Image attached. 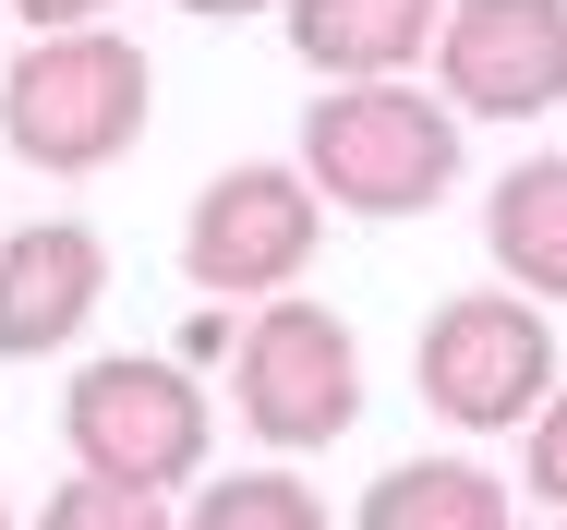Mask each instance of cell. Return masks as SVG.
<instances>
[{
    "label": "cell",
    "mask_w": 567,
    "mask_h": 530,
    "mask_svg": "<svg viewBox=\"0 0 567 530\" xmlns=\"http://www.w3.org/2000/svg\"><path fill=\"white\" fill-rule=\"evenodd\" d=\"M0 530H12V507H0Z\"/></svg>",
    "instance_id": "18"
},
{
    "label": "cell",
    "mask_w": 567,
    "mask_h": 530,
    "mask_svg": "<svg viewBox=\"0 0 567 530\" xmlns=\"http://www.w3.org/2000/svg\"><path fill=\"white\" fill-rule=\"evenodd\" d=\"M229 411L254 446L278 458H315L362 423V337H350L327 302H254L241 314V350H229Z\"/></svg>",
    "instance_id": "3"
},
{
    "label": "cell",
    "mask_w": 567,
    "mask_h": 530,
    "mask_svg": "<svg viewBox=\"0 0 567 530\" xmlns=\"http://www.w3.org/2000/svg\"><path fill=\"white\" fill-rule=\"evenodd\" d=\"M411 386L423 411L458 434H507L556 398V325L532 290H458L423 314V350H411Z\"/></svg>",
    "instance_id": "4"
},
{
    "label": "cell",
    "mask_w": 567,
    "mask_h": 530,
    "mask_svg": "<svg viewBox=\"0 0 567 530\" xmlns=\"http://www.w3.org/2000/svg\"><path fill=\"white\" fill-rule=\"evenodd\" d=\"M182 12H206V24H229V12H254V0H182Z\"/></svg>",
    "instance_id": "17"
},
{
    "label": "cell",
    "mask_w": 567,
    "mask_h": 530,
    "mask_svg": "<svg viewBox=\"0 0 567 530\" xmlns=\"http://www.w3.org/2000/svg\"><path fill=\"white\" fill-rule=\"evenodd\" d=\"M302 169L350 217H423V206L458 194V108L423 97L411 73L327 85V97L302 108Z\"/></svg>",
    "instance_id": "2"
},
{
    "label": "cell",
    "mask_w": 567,
    "mask_h": 530,
    "mask_svg": "<svg viewBox=\"0 0 567 530\" xmlns=\"http://www.w3.org/2000/svg\"><path fill=\"white\" fill-rule=\"evenodd\" d=\"M435 97L458 121H544V108H567V0H447Z\"/></svg>",
    "instance_id": "7"
},
{
    "label": "cell",
    "mask_w": 567,
    "mask_h": 530,
    "mask_svg": "<svg viewBox=\"0 0 567 530\" xmlns=\"http://www.w3.org/2000/svg\"><path fill=\"white\" fill-rule=\"evenodd\" d=\"M24 37H73V24H110V0H12Z\"/></svg>",
    "instance_id": "15"
},
{
    "label": "cell",
    "mask_w": 567,
    "mask_h": 530,
    "mask_svg": "<svg viewBox=\"0 0 567 530\" xmlns=\"http://www.w3.org/2000/svg\"><path fill=\"white\" fill-rule=\"evenodd\" d=\"M145 97H157V73H145V49H133L121 24L24 37L12 73H0V145H12L24 169H49V181H97V169L133 157Z\"/></svg>",
    "instance_id": "1"
},
{
    "label": "cell",
    "mask_w": 567,
    "mask_h": 530,
    "mask_svg": "<svg viewBox=\"0 0 567 530\" xmlns=\"http://www.w3.org/2000/svg\"><path fill=\"white\" fill-rule=\"evenodd\" d=\"M37 530H182L145 482H97V470H73L49 507H37Z\"/></svg>",
    "instance_id": "13"
},
{
    "label": "cell",
    "mask_w": 567,
    "mask_h": 530,
    "mask_svg": "<svg viewBox=\"0 0 567 530\" xmlns=\"http://www.w3.org/2000/svg\"><path fill=\"white\" fill-rule=\"evenodd\" d=\"M315 229H327V194H315L302 157H241L182 217V278L206 302H278L315 266Z\"/></svg>",
    "instance_id": "6"
},
{
    "label": "cell",
    "mask_w": 567,
    "mask_h": 530,
    "mask_svg": "<svg viewBox=\"0 0 567 530\" xmlns=\"http://www.w3.org/2000/svg\"><path fill=\"white\" fill-rule=\"evenodd\" d=\"M182 530H327V507H315V482H290V470H218Z\"/></svg>",
    "instance_id": "12"
},
{
    "label": "cell",
    "mask_w": 567,
    "mask_h": 530,
    "mask_svg": "<svg viewBox=\"0 0 567 530\" xmlns=\"http://www.w3.org/2000/svg\"><path fill=\"white\" fill-rule=\"evenodd\" d=\"M350 530H507V482L471 458H399Z\"/></svg>",
    "instance_id": "11"
},
{
    "label": "cell",
    "mask_w": 567,
    "mask_h": 530,
    "mask_svg": "<svg viewBox=\"0 0 567 530\" xmlns=\"http://www.w3.org/2000/svg\"><path fill=\"white\" fill-rule=\"evenodd\" d=\"M519 482H532L544 507H567V374H556V398L519 423Z\"/></svg>",
    "instance_id": "14"
},
{
    "label": "cell",
    "mask_w": 567,
    "mask_h": 530,
    "mask_svg": "<svg viewBox=\"0 0 567 530\" xmlns=\"http://www.w3.org/2000/svg\"><path fill=\"white\" fill-rule=\"evenodd\" d=\"M483 253L507 290L567 302V157H519L495 194H483Z\"/></svg>",
    "instance_id": "10"
},
{
    "label": "cell",
    "mask_w": 567,
    "mask_h": 530,
    "mask_svg": "<svg viewBox=\"0 0 567 530\" xmlns=\"http://www.w3.org/2000/svg\"><path fill=\"white\" fill-rule=\"evenodd\" d=\"M241 350V325H229V302H206V314L182 325V362H229Z\"/></svg>",
    "instance_id": "16"
},
{
    "label": "cell",
    "mask_w": 567,
    "mask_h": 530,
    "mask_svg": "<svg viewBox=\"0 0 567 530\" xmlns=\"http://www.w3.org/2000/svg\"><path fill=\"white\" fill-rule=\"evenodd\" d=\"M278 24H290L302 73H327V85H374V73L435 61L447 0H278Z\"/></svg>",
    "instance_id": "9"
},
{
    "label": "cell",
    "mask_w": 567,
    "mask_h": 530,
    "mask_svg": "<svg viewBox=\"0 0 567 530\" xmlns=\"http://www.w3.org/2000/svg\"><path fill=\"white\" fill-rule=\"evenodd\" d=\"M110 302V241L85 217H24L0 241V362H49L73 350Z\"/></svg>",
    "instance_id": "8"
},
{
    "label": "cell",
    "mask_w": 567,
    "mask_h": 530,
    "mask_svg": "<svg viewBox=\"0 0 567 530\" xmlns=\"http://www.w3.org/2000/svg\"><path fill=\"white\" fill-rule=\"evenodd\" d=\"M61 434H73V470L169 495V482L206 470V386H194L182 350L169 362L157 350H121V362H85L61 386Z\"/></svg>",
    "instance_id": "5"
}]
</instances>
